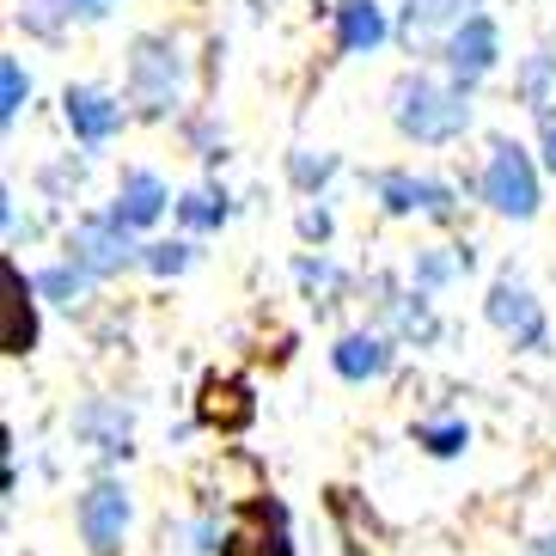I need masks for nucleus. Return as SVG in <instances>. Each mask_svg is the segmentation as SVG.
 Returning a JSON list of instances; mask_svg holds the SVG:
<instances>
[{
    "label": "nucleus",
    "instance_id": "6ab92c4d",
    "mask_svg": "<svg viewBox=\"0 0 556 556\" xmlns=\"http://www.w3.org/2000/svg\"><path fill=\"white\" fill-rule=\"evenodd\" d=\"M172 214H178L184 232H197V239H202V232L227 227V197H220L214 184H197V190H184V197H178V208H172Z\"/></svg>",
    "mask_w": 556,
    "mask_h": 556
},
{
    "label": "nucleus",
    "instance_id": "c756f323",
    "mask_svg": "<svg viewBox=\"0 0 556 556\" xmlns=\"http://www.w3.org/2000/svg\"><path fill=\"white\" fill-rule=\"evenodd\" d=\"M116 0H67V18H104Z\"/></svg>",
    "mask_w": 556,
    "mask_h": 556
},
{
    "label": "nucleus",
    "instance_id": "20e7f679",
    "mask_svg": "<svg viewBox=\"0 0 556 556\" xmlns=\"http://www.w3.org/2000/svg\"><path fill=\"white\" fill-rule=\"evenodd\" d=\"M178 99H184V55H178V43L160 37V31L135 37V50H129V104H141L148 116H165Z\"/></svg>",
    "mask_w": 556,
    "mask_h": 556
},
{
    "label": "nucleus",
    "instance_id": "6e6552de",
    "mask_svg": "<svg viewBox=\"0 0 556 556\" xmlns=\"http://www.w3.org/2000/svg\"><path fill=\"white\" fill-rule=\"evenodd\" d=\"M62 116H67V135H74L86 153L111 148L116 129L129 123L123 99H116V92H104V86H67V92H62Z\"/></svg>",
    "mask_w": 556,
    "mask_h": 556
},
{
    "label": "nucleus",
    "instance_id": "423d86ee",
    "mask_svg": "<svg viewBox=\"0 0 556 556\" xmlns=\"http://www.w3.org/2000/svg\"><path fill=\"white\" fill-rule=\"evenodd\" d=\"M220 556H294V526L276 495H257L220 526Z\"/></svg>",
    "mask_w": 556,
    "mask_h": 556
},
{
    "label": "nucleus",
    "instance_id": "f8f14e48",
    "mask_svg": "<svg viewBox=\"0 0 556 556\" xmlns=\"http://www.w3.org/2000/svg\"><path fill=\"white\" fill-rule=\"evenodd\" d=\"M392 337L386 330H343L337 337V349H330V367H337V379H349V386H374V379L392 374Z\"/></svg>",
    "mask_w": 556,
    "mask_h": 556
},
{
    "label": "nucleus",
    "instance_id": "a878e982",
    "mask_svg": "<svg viewBox=\"0 0 556 556\" xmlns=\"http://www.w3.org/2000/svg\"><path fill=\"white\" fill-rule=\"evenodd\" d=\"M288 172H294L300 190H312V184H330V178H337V153H318V160H312V153L300 148L294 160H288Z\"/></svg>",
    "mask_w": 556,
    "mask_h": 556
},
{
    "label": "nucleus",
    "instance_id": "393cba45",
    "mask_svg": "<svg viewBox=\"0 0 556 556\" xmlns=\"http://www.w3.org/2000/svg\"><path fill=\"white\" fill-rule=\"evenodd\" d=\"M62 18H67V0H25L18 25L31 37H62Z\"/></svg>",
    "mask_w": 556,
    "mask_h": 556
},
{
    "label": "nucleus",
    "instance_id": "2f4dec72",
    "mask_svg": "<svg viewBox=\"0 0 556 556\" xmlns=\"http://www.w3.org/2000/svg\"><path fill=\"white\" fill-rule=\"evenodd\" d=\"M551 55H556V50H551Z\"/></svg>",
    "mask_w": 556,
    "mask_h": 556
},
{
    "label": "nucleus",
    "instance_id": "7ed1b4c3",
    "mask_svg": "<svg viewBox=\"0 0 556 556\" xmlns=\"http://www.w3.org/2000/svg\"><path fill=\"white\" fill-rule=\"evenodd\" d=\"M135 526V495L123 477H92L74 502V532H80L86 556H123Z\"/></svg>",
    "mask_w": 556,
    "mask_h": 556
},
{
    "label": "nucleus",
    "instance_id": "dca6fc26",
    "mask_svg": "<svg viewBox=\"0 0 556 556\" xmlns=\"http://www.w3.org/2000/svg\"><path fill=\"white\" fill-rule=\"evenodd\" d=\"M477 13V0H404V18H397V37H404L409 50H428L434 37H453L465 18Z\"/></svg>",
    "mask_w": 556,
    "mask_h": 556
},
{
    "label": "nucleus",
    "instance_id": "f03ea898",
    "mask_svg": "<svg viewBox=\"0 0 556 556\" xmlns=\"http://www.w3.org/2000/svg\"><path fill=\"white\" fill-rule=\"evenodd\" d=\"M477 197L490 202V214H502V220H532L544 202V184H539V160L520 148V141H507V135H495L490 153H483V172H477Z\"/></svg>",
    "mask_w": 556,
    "mask_h": 556
},
{
    "label": "nucleus",
    "instance_id": "f3484780",
    "mask_svg": "<svg viewBox=\"0 0 556 556\" xmlns=\"http://www.w3.org/2000/svg\"><path fill=\"white\" fill-rule=\"evenodd\" d=\"M0 349L13 361L37 349V281L18 263H7V337H0Z\"/></svg>",
    "mask_w": 556,
    "mask_h": 556
},
{
    "label": "nucleus",
    "instance_id": "aec40b11",
    "mask_svg": "<svg viewBox=\"0 0 556 556\" xmlns=\"http://www.w3.org/2000/svg\"><path fill=\"white\" fill-rule=\"evenodd\" d=\"M416 446L428 458H458L471 446V422L465 416H428V422H416Z\"/></svg>",
    "mask_w": 556,
    "mask_h": 556
},
{
    "label": "nucleus",
    "instance_id": "a211bd4d",
    "mask_svg": "<svg viewBox=\"0 0 556 556\" xmlns=\"http://www.w3.org/2000/svg\"><path fill=\"white\" fill-rule=\"evenodd\" d=\"M37 300H50V306H67V312H74V306H86V294H92V276H86V269H80V263H43V269H37Z\"/></svg>",
    "mask_w": 556,
    "mask_h": 556
},
{
    "label": "nucleus",
    "instance_id": "4be33fe9",
    "mask_svg": "<svg viewBox=\"0 0 556 556\" xmlns=\"http://www.w3.org/2000/svg\"><path fill=\"white\" fill-rule=\"evenodd\" d=\"M520 99L532 104L539 116L556 111V55H551V50H544V55H526V62H520Z\"/></svg>",
    "mask_w": 556,
    "mask_h": 556
},
{
    "label": "nucleus",
    "instance_id": "ddd939ff",
    "mask_svg": "<svg viewBox=\"0 0 556 556\" xmlns=\"http://www.w3.org/2000/svg\"><path fill=\"white\" fill-rule=\"evenodd\" d=\"M74 434H80L99 458H129L135 409L116 404V397H92V404H80V416H74Z\"/></svg>",
    "mask_w": 556,
    "mask_h": 556
},
{
    "label": "nucleus",
    "instance_id": "9d476101",
    "mask_svg": "<svg viewBox=\"0 0 556 556\" xmlns=\"http://www.w3.org/2000/svg\"><path fill=\"white\" fill-rule=\"evenodd\" d=\"M374 190H379V208H386V214H422V220H453V214H458L453 184H441V178H416V172H379Z\"/></svg>",
    "mask_w": 556,
    "mask_h": 556
},
{
    "label": "nucleus",
    "instance_id": "1a4fd4ad",
    "mask_svg": "<svg viewBox=\"0 0 556 556\" xmlns=\"http://www.w3.org/2000/svg\"><path fill=\"white\" fill-rule=\"evenodd\" d=\"M441 62H446V80L477 86L483 74H495V62H502V25H495L490 13H471L441 43Z\"/></svg>",
    "mask_w": 556,
    "mask_h": 556
},
{
    "label": "nucleus",
    "instance_id": "5701e85b",
    "mask_svg": "<svg viewBox=\"0 0 556 556\" xmlns=\"http://www.w3.org/2000/svg\"><path fill=\"white\" fill-rule=\"evenodd\" d=\"M25 104H31V67L18 62V55H0V123L13 129Z\"/></svg>",
    "mask_w": 556,
    "mask_h": 556
},
{
    "label": "nucleus",
    "instance_id": "7c9ffc66",
    "mask_svg": "<svg viewBox=\"0 0 556 556\" xmlns=\"http://www.w3.org/2000/svg\"><path fill=\"white\" fill-rule=\"evenodd\" d=\"M539 556H556V532H551V539H544V544H539Z\"/></svg>",
    "mask_w": 556,
    "mask_h": 556
},
{
    "label": "nucleus",
    "instance_id": "9b49d317",
    "mask_svg": "<svg viewBox=\"0 0 556 556\" xmlns=\"http://www.w3.org/2000/svg\"><path fill=\"white\" fill-rule=\"evenodd\" d=\"M197 422L214 428V434H245L257 422V397L239 374H208L197 392Z\"/></svg>",
    "mask_w": 556,
    "mask_h": 556
},
{
    "label": "nucleus",
    "instance_id": "cd10ccee",
    "mask_svg": "<svg viewBox=\"0 0 556 556\" xmlns=\"http://www.w3.org/2000/svg\"><path fill=\"white\" fill-rule=\"evenodd\" d=\"M300 281H306V288H337L343 276H337V269H330L325 257H318V263H312V257H300Z\"/></svg>",
    "mask_w": 556,
    "mask_h": 556
},
{
    "label": "nucleus",
    "instance_id": "412c9836",
    "mask_svg": "<svg viewBox=\"0 0 556 556\" xmlns=\"http://www.w3.org/2000/svg\"><path fill=\"white\" fill-rule=\"evenodd\" d=\"M458 269H471V251H446L441 245V251H422V257L409 263V281H416V294H441Z\"/></svg>",
    "mask_w": 556,
    "mask_h": 556
},
{
    "label": "nucleus",
    "instance_id": "bb28decb",
    "mask_svg": "<svg viewBox=\"0 0 556 556\" xmlns=\"http://www.w3.org/2000/svg\"><path fill=\"white\" fill-rule=\"evenodd\" d=\"M330 232H337V214H330L325 202H318V208H300V239H306V245H325Z\"/></svg>",
    "mask_w": 556,
    "mask_h": 556
},
{
    "label": "nucleus",
    "instance_id": "f257e3e1",
    "mask_svg": "<svg viewBox=\"0 0 556 556\" xmlns=\"http://www.w3.org/2000/svg\"><path fill=\"white\" fill-rule=\"evenodd\" d=\"M392 123L404 141L416 148H453L458 135L471 129V86L458 80H441V74H422V67H409L392 80Z\"/></svg>",
    "mask_w": 556,
    "mask_h": 556
},
{
    "label": "nucleus",
    "instance_id": "c85d7f7f",
    "mask_svg": "<svg viewBox=\"0 0 556 556\" xmlns=\"http://www.w3.org/2000/svg\"><path fill=\"white\" fill-rule=\"evenodd\" d=\"M539 148H544V172H556V111L539 116Z\"/></svg>",
    "mask_w": 556,
    "mask_h": 556
},
{
    "label": "nucleus",
    "instance_id": "0eeeda50",
    "mask_svg": "<svg viewBox=\"0 0 556 556\" xmlns=\"http://www.w3.org/2000/svg\"><path fill=\"white\" fill-rule=\"evenodd\" d=\"M483 318H490V325L502 330L514 349H532V355H544V349H551V325H544L539 294H532L514 269H507V276H495L490 300H483Z\"/></svg>",
    "mask_w": 556,
    "mask_h": 556
},
{
    "label": "nucleus",
    "instance_id": "2eb2a0df",
    "mask_svg": "<svg viewBox=\"0 0 556 556\" xmlns=\"http://www.w3.org/2000/svg\"><path fill=\"white\" fill-rule=\"evenodd\" d=\"M330 18H337V50L343 55H379L392 37V13L379 0H337Z\"/></svg>",
    "mask_w": 556,
    "mask_h": 556
},
{
    "label": "nucleus",
    "instance_id": "4468645a",
    "mask_svg": "<svg viewBox=\"0 0 556 556\" xmlns=\"http://www.w3.org/2000/svg\"><path fill=\"white\" fill-rule=\"evenodd\" d=\"M116 220H123V227L129 232H148L153 220H160L165 208H178V202H172V190H165V178L160 172H148V165H129V172H123V184H116Z\"/></svg>",
    "mask_w": 556,
    "mask_h": 556
},
{
    "label": "nucleus",
    "instance_id": "b1692460",
    "mask_svg": "<svg viewBox=\"0 0 556 556\" xmlns=\"http://www.w3.org/2000/svg\"><path fill=\"white\" fill-rule=\"evenodd\" d=\"M190 263H197V245H190V239H172V245H141V269H153V276H184V269H190Z\"/></svg>",
    "mask_w": 556,
    "mask_h": 556
},
{
    "label": "nucleus",
    "instance_id": "39448f33",
    "mask_svg": "<svg viewBox=\"0 0 556 556\" xmlns=\"http://www.w3.org/2000/svg\"><path fill=\"white\" fill-rule=\"evenodd\" d=\"M67 263H80L92 281H104V276H123L129 263H141V245L116 220V208H92V214H80V227L67 232Z\"/></svg>",
    "mask_w": 556,
    "mask_h": 556
}]
</instances>
